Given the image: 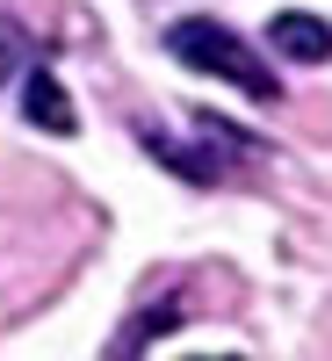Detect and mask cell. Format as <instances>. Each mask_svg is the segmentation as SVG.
Segmentation results:
<instances>
[{
  "label": "cell",
  "instance_id": "6da1fadb",
  "mask_svg": "<svg viewBox=\"0 0 332 361\" xmlns=\"http://www.w3.org/2000/svg\"><path fill=\"white\" fill-rule=\"evenodd\" d=\"M166 51L180 58V66L209 73V80H231L238 94H253V102H275V94H282V80L253 58V44L231 37L217 15H188V22H173V29H166Z\"/></svg>",
  "mask_w": 332,
  "mask_h": 361
},
{
  "label": "cell",
  "instance_id": "7a4b0ae2",
  "mask_svg": "<svg viewBox=\"0 0 332 361\" xmlns=\"http://www.w3.org/2000/svg\"><path fill=\"white\" fill-rule=\"evenodd\" d=\"M22 116H29L37 130H58V137H73V130H80L73 94L58 87V73H37V66H22Z\"/></svg>",
  "mask_w": 332,
  "mask_h": 361
},
{
  "label": "cell",
  "instance_id": "3957f363",
  "mask_svg": "<svg viewBox=\"0 0 332 361\" xmlns=\"http://www.w3.org/2000/svg\"><path fill=\"white\" fill-rule=\"evenodd\" d=\"M267 44H275L289 66H325V51H332V37H325V15H311V8H289V15H275L267 22Z\"/></svg>",
  "mask_w": 332,
  "mask_h": 361
},
{
  "label": "cell",
  "instance_id": "277c9868",
  "mask_svg": "<svg viewBox=\"0 0 332 361\" xmlns=\"http://www.w3.org/2000/svg\"><path fill=\"white\" fill-rule=\"evenodd\" d=\"M137 145L152 152L159 166H173L188 188H217V159H202V152H188V145H173L166 130H152V123H137Z\"/></svg>",
  "mask_w": 332,
  "mask_h": 361
},
{
  "label": "cell",
  "instance_id": "5b68a950",
  "mask_svg": "<svg viewBox=\"0 0 332 361\" xmlns=\"http://www.w3.org/2000/svg\"><path fill=\"white\" fill-rule=\"evenodd\" d=\"M22 66H29V29L15 15H0V87L22 80Z\"/></svg>",
  "mask_w": 332,
  "mask_h": 361
},
{
  "label": "cell",
  "instance_id": "8992f818",
  "mask_svg": "<svg viewBox=\"0 0 332 361\" xmlns=\"http://www.w3.org/2000/svg\"><path fill=\"white\" fill-rule=\"evenodd\" d=\"M166 325H180V304H159V311H145V318L130 325V333H123V354H137L145 340H159V333H166Z\"/></svg>",
  "mask_w": 332,
  "mask_h": 361
}]
</instances>
